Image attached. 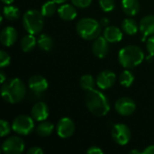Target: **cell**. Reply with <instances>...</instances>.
I'll return each instance as SVG.
<instances>
[{"instance_id": "24", "label": "cell", "mask_w": 154, "mask_h": 154, "mask_svg": "<svg viewBox=\"0 0 154 154\" xmlns=\"http://www.w3.org/2000/svg\"><path fill=\"white\" fill-rule=\"evenodd\" d=\"M96 82L97 81L95 80L94 77L90 74L83 75L79 79V85L81 88L85 91H89L91 89H94Z\"/></svg>"}, {"instance_id": "34", "label": "cell", "mask_w": 154, "mask_h": 154, "mask_svg": "<svg viewBox=\"0 0 154 154\" xmlns=\"http://www.w3.org/2000/svg\"><path fill=\"white\" fill-rule=\"evenodd\" d=\"M44 152L42 148L38 146H33L27 151V154H43Z\"/></svg>"}, {"instance_id": "12", "label": "cell", "mask_w": 154, "mask_h": 154, "mask_svg": "<svg viewBox=\"0 0 154 154\" xmlns=\"http://www.w3.org/2000/svg\"><path fill=\"white\" fill-rule=\"evenodd\" d=\"M116 76L111 70H104L97 75L96 79L97 85L100 89H108L116 83Z\"/></svg>"}, {"instance_id": "10", "label": "cell", "mask_w": 154, "mask_h": 154, "mask_svg": "<svg viewBox=\"0 0 154 154\" xmlns=\"http://www.w3.org/2000/svg\"><path fill=\"white\" fill-rule=\"evenodd\" d=\"M115 108L119 115L123 116H129L134 113L136 109V104L132 98L124 97L116 102Z\"/></svg>"}, {"instance_id": "22", "label": "cell", "mask_w": 154, "mask_h": 154, "mask_svg": "<svg viewBox=\"0 0 154 154\" xmlns=\"http://www.w3.org/2000/svg\"><path fill=\"white\" fill-rule=\"evenodd\" d=\"M36 43H37V41L34 35L28 33L27 35L23 36L21 41V49L24 52L31 51L36 46Z\"/></svg>"}, {"instance_id": "7", "label": "cell", "mask_w": 154, "mask_h": 154, "mask_svg": "<svg viewBox=\"0 0 154 154\" xmlns=\"http://www.w3.org/2000/svg\"><path fill=\"white\" fill-rule=\"evenodd\" d=\"M113 140L119 145H126L131 140V130L125 124H116L111 131Z\"/></svg>"}, {"instance_id": "25", "label": "cell", "mask_w": 154, "mask_h": 154, "mask_svg": "<svg viewBox=\"0 0 154 154\" xmlns=\"http://www.w3.org/2000/svg\"><path fill=\"white\" fill-rule=\"evenodd\" d=\"M37 44L38 47L45 51H49L52 49L53 47V41L51 36L48 34H42L37 40Z\"/></svg>"}, {"instance_id": "15", "label": "cell", "mask_w": 154, "mask_h": 154, "mask_svg": "<svg viewBox=\"0 0 154 154\" xmlns=\"http://www.w3.org/2000/svg\"><path fill=\"white\" fill-rule=\"evenodd\" d=\"M17 32L12 26L5 27L0 33V42L5 47H11L17 40Z\"/></svg>"}, {"instance_id": "19", "label": "cell", "mask_w": 154, "mask_h": 154, "mask_svg": "<svg viewBox=\"0 0 154 154\" xmlns=\"http://www.w3.org/2000/svg\"><path fill=\"white\" fill-rule=\"evenodd\" d=\"M122 8L125 14L134 16L140 10V3L138 0H122Z\"/></svg>"}, {"instance_id": "9", "label": "cell", "mask_w": 154, "mask_h": 154, "mask_svg": "<svg viewBox=\"0 0 154 154\" xmlns=\"http://www.w3.org/2000/svg\"><path fill=\"white\" fill-rule=\"evenodd\" d=\"M56 131L60 138H69L75 132V124L69 117H62L57 123Z\"/></svg>"}, {"instance_id": "31", "label": "cell", "mask_w": 154, "mask_h": 154, "mask_svg": "<svg viewBox=\"0 0 154 154\" xmlns=\"http://www.w3.org/2000/svg\"><path fill=\"white\" fill-rule=\"evenodd\" d=\"M71 3L79 8H87L91 5L92 0H71Z\"/></svg>"}, {"instance_id": "16", "label": "cell", "mask_w": 154, "mask_h": 154, "mask_svg": "<svg viewBox=\"0 0 154 154\" xmlns=\"http://www.w3.org/2000/svg\"><path fill=\"white\" fill-rule=\"evenodd\" d=\"M140 32L143 34V39L144 40L147 36L154 34V15L144 16L139 23Z\"/></svg>"}, {"instance_id": "3", "label": "cell", "mask_w": 154, "mask_h": 154, "mask_svg": "<svg viewBox=\"0 0 154 154\" xmlns=\"http://www.w3.org/2000/svg\"><path fill=\"white\" fill-rule=\"evenodd\" d=\"M144 60L143 51L136 45H127L118 53L119 63L125 69H134Z\"/></svg>"}, {"instance_id": "27", "label": "cell", "mask_w": 154, "mask_h": 154, "mask_svg": "<svg viewBox=\"0 0 154 154\" xmlns=\"http://www.w3.org/2000/svg\"><path fill=\"white\" fill-rule=\"evenodd\" d=\"M119 80H120V84L122 86H124L125 88H129V87H131L133 85V83L134 81V76L127 69H125V70H124L122 72V74L120 75Z\"/></svg>"}, {"instance_id": "30", "label": "cell", "mask_w": 154, "mask_h": 154, "mask_svg": "<svg viewBox=\"0 0 154 154\" xmlns=\"http://www.w3.org/2000/svg\"><path fill=\"white\" fill-rule=\"evenodd\" d=\"M11 62V58L9 56V54L5 51H0V68H5L7 67Z\"/></svg>"}, {"instance_id": "11", "label": "cell", "mask_w": 154, "mask_h": 154, "mask_svg": "<svg viewBox=\"0 0 154 154\" xmlns=\"http://www.w3.org/2000/svg\"><path fill=\"white\" fill-rule=\"evenodd\" d=\"M92 52L99 59L106 57L109 52V42L104 36H98L92 44Z\"/></svg>"}, {"instance_id": "4", "label": "cell", "mask_w": 154, "mask_h": 154, "mask_svg": "<svg viewBox=\"0 0 154 154\" xmlns=\"http://www.w3.org/2000/svg\"><path fill=\"white\" fill-rule=\"evenodd\" d=\"M101 28L102 25L100 24V23L90 17L80 19L76 25V31L78 34L82 39L88 41L95 40L98 36H100Z\"/></svg>"}, {"instance_id": "26", "label": "cell", "mask_w": 154, "mask_h": 154, "mask_svg": "<svg viewBox=\"0 0 154 154\" xmlns=\"http://www.w3.org/2000/svg\"><path fill=\"white\" fill-rule=\"evenodd\" d=\"M57 5L58 4L56 2H54L53 0H49L47 2H45L42 5V9H41L42 15L44 17L52 16L55 14V12L57 11Z\"/></svg>"}, {"instance_id": "36", "label": "cell", "mask_w": 154, "mask_h": 154, "mask_svg": "<svg viewBox=\"0 0 154 154\" xmlns=\"http://www.w3.org/2000/svg\"><path fill=\"white\" fill-rule=\"evenodd\" d=\"M100 24L102 25V26H108V24H109V23H110V21H109V19L108 18H106V17H104V18H102L101 20H100Z\"/></svg>"}, {"instance_id": "28", "label": "cell", "mask_w": 154, "mask_h": 154, "mask_svg": "<svg viewBox=\"0 0 154 154\" xmlns=\"http://www.w3.org/2000/svg\"><path fill=\"white\" fill-rule=\"evenodd\" d=\"M99 5L104 12H112L116 7L115 0H99Z\"/></svg>"}, {"instance_id": "33", "label": "cell", "mask_w": 154, "mask_h": 154, "mask_svg": "<svg viewBox=\"0 0 154 154\" xmlns=\"http://www.w3.org/2000/svg\"><path fill=\"white\" fill-rule=\"evenodd\" d=\"M87 153L88 154H103L104 152L97 146H91L87 150Z\"/></svg>"}, {"instance_id": "17", "label": "cell", "mask_w": 154, "mask_h": 154, "mask_svg": "<svg viewBox=\"0 0 154 154\" xmlns=\"http://www.w3.org/2000/svg\"><path fill=\"white\" fill-rule=\"evenodd\" d=\"M58 14L59 16L64 21H72L78 15V12L75 8V5L69 4H62L58 8Z\"/></svg>"}, {"instance_id": "29", "label": "cell", "mask_w": 154, "mask_h": 154, "mask_svg": "<svg viewBox=\"0 0 154 154\" xmlns=\"http://www.w3.org/2000/svg\"><path fill=\"white\" fill-rule=\"evenodd\" d=\"M12 129V125H9V123L4 119L0 121V136L5 137L10 134V131Z\"/></svg>"}, {"instance_id": "35", "label": "cell", "mask_w": 154, "mask_h": 154, "mask_svg": "<svg viewBox=\"0 0 154 154\" xmlns=\"http://www.w3.org/2000/svg\"><path fill=\"white\" fill-rule=\"evenodd\" d=\"M143 154H154V145H150L146 147L143 151Z\"/></svg>"}, {"instance_id": "32", "label": "cell", "mask_w": 154, "mask_h": 154, "mask_svg": "<svg viewBox=\"0 0 154 154\" xmlns=\"http://www.w3.org/2000/svg\"><path fill=\"white\" fill-rule=\"evenodd\" d=\"M146 49L150 56H154V36L152 35L150 38H148L146 42Z\"/></svg>"}, {"instance_id": "40", "label": "cell", "mask_w": 154, "mask_h": 154, "mask_svg": "<svg viewBox=\"0 0 154 154\" xmlns=\"http://www.w3.org/2000/svg\"><path fill=\"white\" fill-rule=\"evenodd\" d=\"M54 2H56L58 5H62V4H64L67 0H53Z\"/></svg>"}, {"instance_id": "8", "label": "cell", "mask_w": 154, "mask_h": 154, "mask_svg": "<svg viewBox=\"0 0 154 154\" xmlns=\"http://www.w3.org/2000/svg\"><path fill=\"white\" fill-rule=\"evenodd\" d=\"M25 144L22 138L18 136H11L4 141L1 149L5 154H20L24 151Z\"/></svg>"}, {"instance_id": "6", "label": "cell", "mask_w": 154, "mask_h": 154, "mask_svg": "<svg viewBox=\"0 0 154 154\" xmlns=\"http://www.w3.org/2000/svg\"><path fill=\"white\" fill-rule=\"evenodd\" d=\"M34 119L26 115H21L14 118L12 123V130L20 135H28L34 130Z\"/></svg>"}, {"instance_id": "5", "label": "cell", "mask_w": 154, "mask_h": 154, "mask_svg": "<svg viewBox=\"0 0 154 154\" xmlns=\"http://www.w3.org/2000/svg\"><path fill=\"white\" fill-rule=\"evenodd\" d=\"M23 24L28 33L38 34L44 27V16L36 9L27 10L23 16Z\"/></svg>"}, {"instance_id": "37", "label": "cell", "mask_w": 154, "mask_h": 154, "mask_svg": "<svg viewBox=\"0 0 154 154\" xmlns=\"http://www.w3.org/2000/svg\"><path fill=\"white\" fill-rule=\"evenodd\" d=\"M0 78H1V79H0V83H1V84L5 83V79H6V77H5V72H4V71H1V72H0Z\"/></svg>"}, {"instance_id": "20", "label": "cell", "mask_w": 154, "mask_h": 154, "mask_svg": "<svg viewBox=\"0 0 154 154\" xmlns=\"http://www.w3.org/2000/svg\"><path fill=\"white\" fill-rule=\"evenodd\" d=\"M122 29L128 35H134L140 30L137 23L132 18H125L122 22Z\"/></svg>"}, {"instance_id": "14", "label": "cell", "mask_w": 154, "mask_h": 154, "mask_svg": "<svg viewBox=\"0 0 154 154\" xmlns=\"http://www.w3.org/2000/svg\"><path fill=\"white\" fill-rule=\"evenodd\" d=\"M32 117L37 122L45 121L49 116V107L43 102L36 103L31 110Z\"/></svg>"}, {"instance_id": "21", "label": "cell", "mask_w": 154, "mask_h": 154, "mask_svg": "<svg viewBox=\"0 0 154 154\" xmlns=\"http://www.w3.org/2000/svg\"><path fill=\"white\" fill-rule=\"evenodd\" d=\"M54 131V125L46 121L41 122L36 127V134L41 137H48Z\"/></svg>"}, {"instance_id": "18", "label": "cell", "mask_w": 154, "mask_h": 154, "mask_svg": "<svg viewBox=\"0 0 154 154\" xmlns=\"http://www.w3.org/2000/svg\"><path fill=\"white\" fill-rule=\"evenodd\" d=\"M103 36L110 43H116V42H119L123 39V32L116 26L108 25L106 27Z\"/></svg>"}, {"instance_id": "39", "label": "cell", "mask_w": 154, "mask_h": 154, "mask_svg": "<svg viewBox=\"0 0 154 154\" xmlns=\"http://www.w3.org/2000/svg\"><path fill=\"white\" fill-rule=\"evenodd\" d=\"M130 153L131 154H143V152H140V151H138V150H132L131 152H130Z\"/></svg>"}, {"instance_id": "2", "label": "cell", "mask_w": 154, "mask_h": 154, "mask_svg": "<svg viewBox=\"0 0 154 154\" xmlns=\"http://www.w3.org/2000/svg\"><path fill=\"white\" fill-rule=\"evenodd\" d=\"M1 95L6 103L17 104L21 102L26 95L25 85L17 78L8 79L2 84Z\"/></svg>"}, {"instance_id": "13", "label": "cell", "mask_w": 154, "mask_h": 154, "mask_svg": "<svg viewBox=\"0 0 154 154\" xmlns=\"http://www.w3.org/2000/svg\"><path fill=\"white\" fill-rule=\"evenodd\" d=\"M28 86L35 94H41L48 88V81L41 75H34L29 79Z\"/></svg>"}, {"instance_id": "1", "label": "cell", "mask_w": 154, "mask_h": 154, "mask_svg": "<svg viewBox=\"0 0 154 154\" xmlns=\"http://www.w3.org/2000/svg\"><path fill=\"white\" fill-rule=\"evenodd\" d=\"M86 106L88 111L96 116H105L110 111V104L104 93L97 89L87 91Z\"/></svg>"}, {"instance_id": "23", "label": "cell", "mask_w": 154, "mask_h": 154, "mask_svg": "<svg viewBox=\"0 0 154 154\" xmlns=\"http://www.w3.org/2000/svg\"><path fill=\"white\" fill-rule=\"evenodd\" d=\"M3 15L6 20L14 21L19 18L20 16V10L14 5H6L3 9Z\"/></svg>"}, {"instance_id": "38", "label": "cell", "mask_w": 154, "mask_h": 154, "mask_svg": "<svg viewBox=\"0 0 154 154\" xmlns=\"http://www.w3.org/2000/svg\"><path fill=\"white\" fill-rule=\"evenodd\" d=\"M5 5H11L14 0H1Z\"/></svg>"}]
</instances>
